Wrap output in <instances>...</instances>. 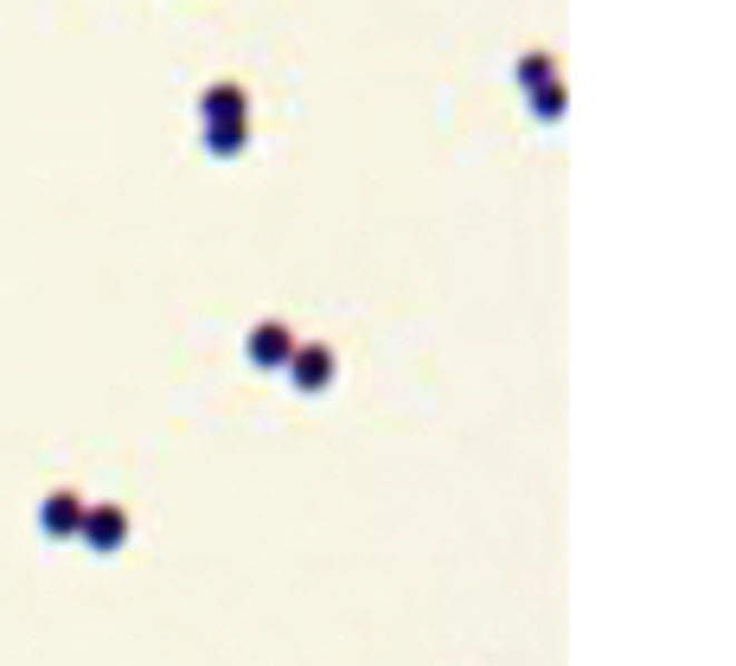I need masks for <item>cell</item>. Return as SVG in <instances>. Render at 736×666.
Masks as SVG:
<instances>
[{
	"instance_id": "ba28073f",
	"label": "cell",
	"mask_w": 736,
	"mask_h": 666,
	"mask_svg": "<svg viewBox=\"0 0 736 666\" xmlns=\"http://www.w3.org/2000/svg\"><path fill=\"white\" fill-rule=\"evenodd\" d=\"M532 116H538V123H558V116H563V84H544V90H532Z\"/></svg>"
},
{
	"instance_id": "5b68a950",
	"label": "cell",
	"mask_w": 736,
	"mask_h": 666,
	"mask_svg": "<svg viewBox=\"0 0 736 666\" xmlns=\"http://www.w3.org/2000/svg\"><path fill=\"white\" fill-rule=\"evenodd\" d=\"M199 116L205 123H251V90L230 84V77H218V84L199 97Z\"/></svg>"
},
{
	"instance_id": "8992f818",
	"label": "cell",
	"mask_w": 736,
	"mask_h": 666,
	"mask_svg": "<svg viewBox=\"0 0 736 666\" xmlns=\"http://www.w3.org/2000/svg\"><path fill=\"white\" fill-rule=\"evenodd\" d=\"M244 148H251V123H205V154L237 160Z\"/></svg>"
},
{
	"instance_id": "52a82bcc",
	"label": "cell",
	"mask_w": 736,
	"mask_h": 666,
	"mask_svg": "<svg viewBox=\"0 0 736 666\" xmlns=\"http://www.w3.org/2000/svg\"><path fill=\"white\" fill-rule=\"evenodd\" d=\"M512 77H519V90H544V84H558V58L551 51H526L512 65Z\"/></svg>"
},
{
	"instance_id": "6da1fadb",
	"label": "cell",
	"mask_w": 736,
	"mask_h": 666,
	"mask_svg": "<svg viewBox=\"0 0 736 666\" xmlns=\"http://www.w3.org/2000/svg\"><path fill=\"white\" fill-rule=\"evenodd\" d=\"M302 340L282 327V321H256L251 340H244V353H251V365H263V372H282L288 365V353H295Z\"/></svg>"
},
{
	"instance_id": "3957f363",
	"label": "cell",
	"mask_w": 736,
	"mask_h": 666,
	"mask_svg": "<svg viewBox=\"0 0 736 666\" xmlns=\"http://www.w3.org/2000/svg\"><path fill=\"white\" fill-rule=\"evenodd\" d=\"M282 372L295 379V391H327V384H333V346L307 340V346H295V353H288V365H282Z\"/></svg>"
},
{
	"instance_id": "277c9868",
	"label": "cell",
	"mask_w": 736,
	"mask_h": 666,
	"mask_svg": "<svg viewBox=\"0 0 736 666\" xmlns=\"http://www.w3.org/2000/svg\"><path fill=\"white\" fill-rule=\"evenodd\" d=\"M84 526V500H77L71 487H51L46 500H39V532L46 538H77Z\"/></svg>"
},
{
	"instance_id": "7a4b0ae2",
	"label": "cell",
	"mask_w": 736,
	"mask_h": 666,
	"mask_svg": "<svg viewBox=\"0 0 736 666\" xmlns=\"http://www.w3.org/2000/svg\"><path fill=\"white\" fill-rule=\"evenodd\" d=\"M77 538L90 545V551H122L128 545V512L122 507H84V526H77Z\"/></svg>"
}]
</instances>
